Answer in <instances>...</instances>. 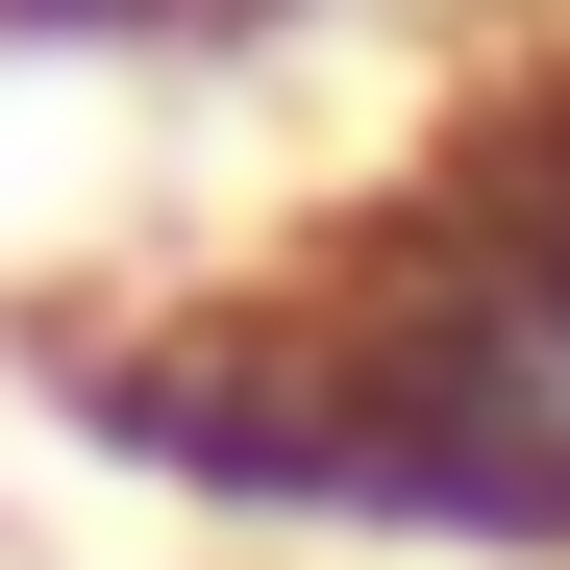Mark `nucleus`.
Segmentation results:
<instances>
[{
    "instance_id": "7ed1b4c3",
    "label": "nucleus",
    "mask_w": 570,
    "mask_h": 570,
    "mask_svg": "<svg viewBox=\"0 0 570 570\" xmlns=\"http://www.w3.org/2000/svg\"><path fill=\"white\" fill-rule=\"evenodd\" d=\"M224 26H248V0H224Z\"/></svg>"
},
{
    "instance_id": "f03ea898",
    "label": "nucleus",
    "mask_w": 570,
    "mask_h": 570,
    "mask_svg": "<svg viewBox=\"0 0 570 570\" xmlns=\"http://www.w3.org/2000/svg\"><path fill=\"white\" fill-rule=\"evenodd\" d=\"M26 50H149V26H224V0H0Z\"/></svg>"
},
{
    "instance_id": "f257e3e1",
    "label": "nucleus",
    "mask_w": 570,
    "mask_h": 570,
    "mask_svg": "<svg viewBox=\"0 0 570 570\" xmlns=\"http://www.w3.org/2000/svg\"><path fill=\"white\" fill-rule=\"evenodd\" d=\"M298 347V521L570 570V26L372 174L273 273Z\"/></svg>"
}]
</instances>
